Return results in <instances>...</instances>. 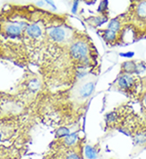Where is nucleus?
Returning a JSON list of instances; mask_svg holds the SVG:
<instances>
[{"instance_id":"10","label":"nucleus","mask_w":146,"mask_h":159,"mask_svg":"<svg viewBox=\"0 0 146 159\" xmlns=\"http://www.w3.org/2000/svg\"><path fill=\"white\" fill-rule=\"evenodd\" d=\"M137 15L141 18H146V1L141 2L137 7Z\"/></svg>"},{"instance_id":"7","label":"nucleus","mask_w":146,"mask_h":159,"mask_svg":"<svg viewBox=\"0 0 146 159\" xmlns=\"http://www.w3.org/2000/svg\"><path fill=\"white\" fill-rule=\"evenodd\" d=\"M84 156L87 159H97L98 158V151L93 147L90 145H86L84 148Z\"/></svg>"},{"instance_id":"1","label":"nucleus","mask_w":146,"mask_h":159,"mask_svg":"<svg viewBox=\"0 0 146 159\" xmlns=\"http://www.w3.org/2000/svg\"><path fill=\"white\" fill-rule=\"evenodd\" d=\"M70 54L75 59L84 61L88 55V46L83 42H75L70 48Z\"/></svg>"},{"instance_id":"17","label":"nucleus","mask_w":146,"mask_h":159,"mask_svg":"<svg viewBox=\"0 0 146 159\" xmlns=\"http://www.w3.org/2000/svg\"><path fill=\"white\" fill-rule=\"evenodd\" d=\"M66 159H81V158H80V157L78 156V154H76V153H71V154H69L68 156L66 157Z\"/></svg>"},{"instance_id":"14","label":"nucleus","mask_w":146,"mask_h":159,"mask_svg":"<svg viewBox=\"0 0 146 159\" xmlns=\"http://www.w3.org/2000/svg\"><path fill=\"white\" fill-rule=\"evenodd\" d=\"M69 134H70V129L66 127H62L60 129H58L57 131V137L58 138H66Z\"/></svg>"},{"instance_id":"3","label":"nucleus","mask_w":146,"mask_h":159,"mask_svg":"<svg viewBox=\"0 0 146 159\" xmlns=\"http://www.w3.org/2000/svg\"><path fill=\"white\" fill-rule=\"evenodd\" d=\"M118 83V86L122 89H129L133 86V84L135 83V79L132 75L126 74V75H121Z\"/></svg>"},{"instance_id":"5","label":"nucleus","mask_w":146,"mask_h":159,"mask_svg":"<svg viewBox=\"0 0 146 159\" xmlns=\"http://www.w3.org/2000/svg\"><path fill=\"white\" fill-rule=\"evenodd\" d=\"M95 84L93 82H88L84 84L80 89H79V95L82 98H87L89 97L94 90Z\"/></svg>"},{"instance_id":"2","label":"nucleus","mask_w":146,"mask_h":159,"mask_svg":"<svg viewBox=\"0 0 146 159\" xmlns=\"http://www.w3.org/2000/svg\"><path fill=\"white\" fill-rule=\"evenodd\" d=\"M49 36L53 41L58 42H63L67 37V32L62 27H53L49 30Z\"/></svg>"},{"instance_id":"16","label":"nucleus","mask_w":146,"mask_h":159,"mask_svg":"<svg viewBox=\"0 0 146 159\" xmlns=\"http://www.w3.org/2000/svg\"><path fill=\"white\" fill-rule=\"evenodd\" d=\"M106 21H107L106 18H101V17H96V18H94V24L98 25H102L104 22H106Z\"/></svg>"},{"instance_id":"13","label":"nucleus","mask_w":146,"mask_h":159,"mask_svg":"<svg viewBox=\"0 0 146 159\" xmlns=\"http://www.w3.org/2000/svg\"><path fill=\"white\" fill-rule=\"evenodd\" d=\"M134 140H135V145H144L146 143V135L144 133L137 134L135 137Z\"/></svg>"},{"instance_id":"22","label":"nucleus","mask_w":146,"mask_h":159,"mask_svg":"<svg viewBox=\"0 0 146 159\" xmlns=\"http://www.w3.org/2000/svg\"><path fill=\"white\" fill-rule=\"evenodd\" d=\"M0 139H1V134H0Z\"/></svg>"},{"instance_id":"12","label":"nucleus","mask_w":146,"mask_h":159,"mask_svg":"<svg viewBox=\"0 0 146 159\" xmlns=\"http://www.w3.org/2000/svg\"><path fill=\"white\" fill-rule=\"evenodd\" d=\"M104 39L108 42H113L114 40H116V37H117V33L113 32V31H110V30H106L104 32L103 35Z\"/></svg>"},{"instance_id":"21","label":"nucleus","mask_w":146,"mask_h":159,"mask_svg":"<svg viewBox=\"0 0 146 159\" xmlns=\"http://www.w3.org/2000/svg\"><path fill=\"white\" fill-rule=\"evenodd\" d=\"M144 105L146 106V95L144 96Z\"/></svg>"},{"instance_id":"6","label":"nucleus","mask_w":146,"mask_h":159,"mask_svg":"<svg viewBox=\"0 0 146 159\" xmlns=\"http://www.w3.org/2000/svg\"><path fill=\"white\" fill-rule=\"evenodd\" d=\"M6 33L11 38H15L20 36L22 33V27L17 25H8L6 27Z\"/></svg>"},{"instance_id":"4","label":"nucleus","mask_w":146,"mask_h":159,"mask_svg":"<svg viewBox=\"0 0 146 159\" xmlns=\"http://www.w3.org/2000/svg\"><path fill=\"white\" fill-rule=\"evenodd\" d=\"M26 34L31 38L37 39L41 36L42 31H41V28L40 25L32 24V25H29L26 27Z\"/></svg>"},{"instance_id":"8","label":"nucleus","mask_w":146,"mask_h":159,"mask_svg":"<svg viewBox=\"0 0 146 159\" xmlns=\"http://www.w3.org/2000/svg\"><path fill=\"white\" fill-rule=\"evenodd\" d=\"M77 139V133H75H75H70L67 137H66V138L64 139V143H65V145L67 146V147H72V146H74V145L76 143Z\"/></svg>"},{"instance_id":"15","label":"nucleus","mask_w":146,"mask_h":159,"mask_svg":"<svg viewBox=\"0 0 146 159\" xmlns=\"http://www.w3.org/2000/svg\"><path fill=\"white\" fill-rule=\"evenodd\" d=\"M116 119H117V113L116 112H111V113L108 114L107 118H106L108 122H113Z\"/></svg>"},{"instance_id":"11","label":"nucleus","mask_w":146,"mask_h":159,"mask_svg":"<svg viewBox=\"0 0 146 159\" xmlns=\"http://www.w3.org/2000/svg\"><path fill=\"white\" fill-rule=\"evenodd\" d=\"M108 29L110 30V31H113L115 33L118 32L119 29H120V23L118 19H113L110 22L109 24V26H108Z\"/></svg>"},{"instance_id":"20","label":"nucleus","mask_w":146,"mask_h":159,"mask_svg":"<svg viewBox=\"0 0 146 159\" xmlns=\"http://www.w3.org/2000/svg\"><path fill=\"white\" fill-rule=\"evenodd\" d=\"M77 5H78V1H75V3H74V7H73V10H72V12L75 14V12H76V8H77Z\"/></svg>"},{"instance_id":"19","label":"nucleus","mask_w":146,"mask_h":159,"mask_svg":"<svg viewBox=\"0 0 146 159\" xmlns=\"http://www.w3.org/2000/svg\"><path fill=\"white\" fill-rule=\"evenodd\" d=\"M120 56L122 57H127V58H132L134 56V52H129V53H121Z\"/></svg>"},{"instance_id":"18","label":"nucleus","mask_w":146,"mask_h":159,"mask_svg":"<svg viewBox=\"0 0 146 159\" xmlns=\"http://www.w3.org/2000/svg\"><path fill=\"white\" fill-rule=\"evenodd\" d=\"M108 5V1H102L101 4H100V7H99V12H101L102 10H105L106 7Z\"/></svg>"},{"instance_id":"9","label":"nucleus","mask_w":146,"mask_h":159,"mask_svg":"<svg viewBox=\"0 0 146 159\" xmlns=\"http://www.w3.org/2000/svg\"><path fill=\"white\" fill-rule=\"evenodd\" d=\"M123 69L128 73V74H131L133 72H135V69H136V65L133 62V61H127V62H125L123 65Z\"/></svg>"}]
</instances>
